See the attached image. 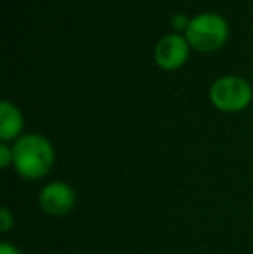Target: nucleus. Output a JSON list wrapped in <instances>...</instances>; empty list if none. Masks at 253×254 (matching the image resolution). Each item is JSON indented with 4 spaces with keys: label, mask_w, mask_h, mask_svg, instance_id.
Masks as SVG:
<instances>
[{
    "label": "nucleus",
    "mask_w": 253,
    "mask_h": 254,
    "mask_svg": "<svg viewBox=\"0 0 253 254\" xmlns=\"http://www.w3.org/2000/svg\"><path fill=\"white\" fill-rule=\"evenodd\" d=\"M229 37V28L224 17L217 14H201L189 21L186 31L187 42L199 52L217 51L226 44Z\"/></svg>",
    "instance_id": "f03ea898"
},
{
    "label": "nucleus",
    "mask_w": 253,
    "mask_h": 254,
    "mask_svg": "<svg viewBox=\"0 0 253 254\" xmlns=\"http://www.w3.org/2000/svg\"><path fill=\"white\" fill-rule=\"evenodd\" d=\"M38 206L49 216H66L77 206V192L66 182L54 180L40 189V192H38Z\"/></svg>",
    "instance_id": "20e7f679"
},
{
    "label": "nucleus",
    "mask_w": 253,
    "mask_h": 254,
    "mask_svg": "<svg viewBox=\"0 0 253 254\" xmlns=\"http://www.w3.org/2000/svg\"><path fill=\"white\" fill-rule=\"evenodd\" d=\"M23 114L9 101L0 102V138L2 142H16L23 131Z\"/></svg>",
    "instance_id": "423d86ee"
},
{
    "label": "nucleus",
    "mask_w": 253,
    "mask_h": 254,
    "mask_svg": "<svg viewBox=\"0 0 253 254\" xmlns=\"http://www.w3.org/2000/svg\"><path fill=\"white\" fill-rule=\"evenodd\" d=\"M189 42L186 38L179 37V35H169V37L162 38L156 45L155 59L160 67L163 69H179L187 59L189 54Z\"/></svg>",
    "instance_id": "39448f33"
},
{
    "label": "nucleus",
    "mask_w": 253,
    "mask_h": 254,
    "mask_svg": "<svg viewBox=\"0 0 253 254\" xmlns=\"http://www.w3.org/2000/svg\"><path fill=\"white\" fill-rule=\"evenodd\" d=\"M12 164H14L12 147H9L5 142H2V144H0V168H2V170H7V168L12 166Z\"/></svg>",
    "instance_id": "6e6552de"
},
{
    "label": "nucleus",
    "mask_w": 253,
    "mask_h": 254,
    "mask_svg": "<svg viewBox=\"0 0 253 254\" xmlns=\"http://www.w3.org/2000/svg\"><path fill=\"white\" fill-rule=\"evenodd\" d=\"M14 228V214L10 213L9 207L2 206L0 207V232L7 234Z\"/></svg>",
    "instance_id": "0eeeda50"
},
{
    "label": "nucleus",
    "mask_w": 253,
    "mask_h": 254,
    "mask_svg": "<svg viewBox=\"0 0 253 254\" xmlns=\"http://www.w3.org/2000/svg\"><path fill=\"white\" fill-rule=\"evenodd\" d=\"M0 254H23V251L10 242H2L0 244Z\"/></svg>",
    "instance_id": "1a4fd4ad"
},
{
    "label": "nucleus",
    "mask_w": 253,
    "mask_h": 254,
    "mask_svg": "<svg viewBox=\"0 0 253 254\" xmlns=\"http://www.w3.org/2000/svg\"><path fill=\"white\" fill-rule=\"evenodd\" d=\"M253 90L247 80L240 76H222L213 81L210 88V101L219 111L238 113L250 106Z\"/></svg>",
    "instance_id": "7ed1b4c3"
},
{
    "label": "nucleus",
    "mask_w": 253,
    "mask_h": 254,
    "mask_svg": "<svg viewBox=\"0 0 253 254\" xmlns=\"http://www.w3.org/2000/svg\"><path fill=\"white\" fill-rule=\"evenodd\" d=\"M14 170L23 180L38 182L45 178L56 163L54 145L49 138L38 133L19 137L12 145Z\"/></svg>",
    "instance_id": "f257e3e1"
}]
</instances>
